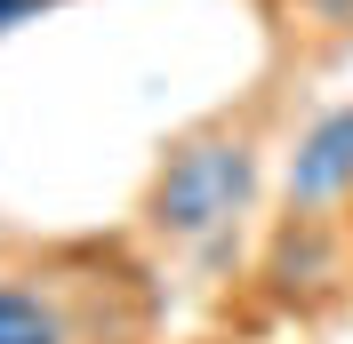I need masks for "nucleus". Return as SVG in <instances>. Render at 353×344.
Segmentation results:
<instances>
[{"label": "nucleus", "instance_id": "f257e3e1", "mask_svg": "<svg viewBox=\"0 0 353 344\" xmlns=\"http://www.w3.org/2000/svg\"><path fill=\"white\" fill-rule=\"evenodd\" d=\"M257 193H265V144L233 120H209V129L169 136L153 184H145V224L185 257H217L249 224Z\"/></svg>", "mask_w": 353, "mask_h": 344}, {"label": "nucleus", "instance_id": "f03ea898", "mask_svg": "<svg viewBox=\"0 0 353 344\" xmlns=\"http://www.w3.org/2000/svg\"><path fill=\"white\" fill-rule=\"evenodd\" d=\"M281 200H289V216L353 208V105H330L297 129V144L281 160Z\"/></svg>", "mask_w": 353, "mask_h": 344}, {"label": "nucleus", "instance_id": "7ed1b4c3", "mask_svg": "<svg viewBox=\"0 0 353 344\" xmlns=\"http://www.w3.org/2000/svg\"><path fill=\"white\" fill-rule=\"evenodd\" d=\"M265 280H273V297L313 312V304H330L345 288V248H337L330 216H289L281 240H273V257H265Z\"/></svg>", "mask_w": 353, "mask_h": 344}, {"label": "nucleus", "instance_id": "20e7f679", "mask_svg": "<svg viewBox=\"0 0 353 344\" xmlns=\"http://www.w3.org/2000/svg\"><path fill=\"white\" fill-rule=\"evenodd\" d=\"M0 344H81V321L41 280H0Z\"/></svg>", "mask_w": 353, "mask_h": 344}, {"label": "nucleus", "instance_id": "39448f33", "mask_svg": "<svg viewBox=\"0 0 353 344\" xmlns=\"http://www.w3.org/2000/svg\"><path fill=\"white\" fill-rule=\"evenodd\" d=\"M41 8H57V0H0V41H8L17 24H41Z\"/></svg>", "mask_w": 353, "mask_h": 344}]
</instances>
